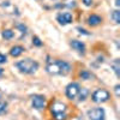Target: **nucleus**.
<instances>
[{"mask_svg": "<svg viewBox=\"0 0 120 120\" xmlns=\"http://www.w3.org/2000/svg\"><path fill=\"white\" fill-rule=\"evenodd\" d=\"M47 72L49 75H63L66 76L71 71V65L63 60H55V61H49L47 64Z\"/></svg>", "mask_w": 120, "mask_h": 120, "instance_id": "obj_1", "label": "nucleus"}, {"mask_svg": "<svg viewBox=\"0 0 120 120\" xmlns=\"http://www.w3.org/2000/svg\"><path fill=\"white\" fill-rule=\"evenodd\" d=\"M16 66L19 70V72H22L24 75H33L37 71L38 63L34 59L26 58V59H23V60H21V61H18L16 64Z\"/></svg>", "mask_w": 120, "mask_h": 120, "instance_id": "obj_2", "label": "nucleus"}, {"mask_svg": "<svg viewBox=\"0 0 120 120\" xmlns=\"http://www.w3.org/2000/svg\"><path fill=\"white\" fill-rule=\"evenodd\" d=\"M51 112H52V114H53V116H54L55 120H65L66 116H67V114H66L67 107H66L65 103L56 101V102L52 103Z\"/></svg>", "mask_w": 120, "mask_h": 120, "instance_id": "obj_3", "label": "nucleus"}, {"mask_svg": "<svg viewBox=\"0 0 120 120\" xmlns=\"http://www.w3.org/2000/svg\"><path fill=\"white\" fill-rule=\"evenodd\" d=\"M109 97H111V94H109L106 89H97L96 91L93 93L91 95V98L95 103H103V102H107Z\"/></svg>", "mask_w": 120, "mask_h": 120, "instance_id": "obj_4", "label": "nucleus"}, {"mask_svg": "<svg viewBox=\"0 0 120 120\" xmlns=\"http://www.w3.org/2000/svg\"><path fill=\"white\" fill-rule=\"evenodd\" d=\"M88 118L90 120H105V118H106L105 109L101 108V107L90 109V111L88 112Z\"/></svg>", "mask_w": 120, "mask_h": 120, "instance_id": "obj_5", "label": "nucleus"}, {"mask_svg": "<svg viewBox=\"0 0 120 120\" xmlns=\"http://www.w3.org/2000/svg\"><path fill=\"white\" fill-rule=\"evenodd\" d=\"M79 90H81V86H79L78 83H70V84L66 86L65 94H66L67 98H70V100H75V98L78 96Z\"/></svg>", "mask_w": 120, "mask_h": 120, "instance_id": "obj_6", "label": "nucleus"}, {"mask_svg": "<svg viewBox=\"0 0 120 120\" xmlns=\"http://www.w3.org/2000/svg\"><path fill=\"white\" fill-rule=\"evenodd\" d=\"M31 105H33V108L37 109V111H41L46 106V97L43 95H38V94L34 95L31 97Z\"/></svg>", "mask_w": 120, "mask_h": 120, "instance_id": "obj_7", "label": "nucleus"}, {"mask_svg": "<svg viewBox=\"0 0 120 120\" xmlns=\"http://www.w3.org/2000/svg\"><path fill=\"white\" fill-rule=\"evenodd\" d=\"M56 19L61 25H66V24H70L72 22V15L70 12H61L58 15Z\"/></svg>", "mask_w": 120, "mask_h": 120, "instance_id": "obj_8", "label": "nucleus"}, {"mask_svg": "<svg viewBox=\"0 0 120 120\" xmlns=\"http://www.w3.org/2000/svg\"><path fill=\"white\" fill-rule=\"evenodd\" d=\"M70 46H71L76 52H78L79 54H84L85 53V45L82 41H78V40H72L70 42Z\"/></svg>", "mask_w": 120, "mask_h": 120, "instance_id": "obj_9", "label": "nucleus"}, {"mask_svg": "<svg viewBox=\"0 0 120 120\" xmlns=\"http://www.w3.org/2000/svg\"><path fill=\"white\" fill-rule=\"evenodd\" d=\"M86 22L90 26H97L102 23V17H100L98 15H90Z\"/></svg>", "mask_w": 120, "mask_h": 120, "instance_id": "obj_10", "label": "nucleus"}, {"mask_svg": "<svg viewBox=\"0 0 120 120\" xmlns=\"http://www.w3.org/2000/svg\"><path fill=\"white\" fill-rule=\"evenodd\" d=\"M24 51H25V49L22 46H13L11 49H10V54H11L13 58H18Z\"/></svg>", "mask_w": 120, "mask_h": 120, "instance_id": "obj_11", "label": "nucleus"}, {"mask_svg": "<svg viewBox=\"0 0 120 120\" xmlns=\"http://www.w3.org/2000/svg\"><path fill=\"white\" fill-rule=\"evenodd\" d=\"M88 94H89L88 89H86V88H82L81 90H79V93H78V95H79V101H84V100L86 98V96H88Z\"/></svg>", "mask_w": 120, "mask_h": 120, "instance_id": "obj_12", "label": "nucleus"}, {"mask_svg": "<svg viewBox=\"0 0 120 120\" xmlns=\"http://www.w3.org/2000/svg\"><path fill=\"white\" fill-rule=\"evenodd\" d=\"M13 36H15L13 31H12V30H10V29H6V30H4V31H3V37L5 40H11Z\"/></svg>", "mask_w": 120, "mask_h": 120, "instance_id": "obj_13", "label": "nucleus"}, {"mask_svg": "<svg viewBox=\"0 0 120 120\" xmlns=\"http://www.w3.org/2000/svg\"><path fill=\"white\" fill-rule=\"evenodd\" d=\"M79 76H81V78H82V79H85V81H88V79H91V78H93V75L90 73L89 71H86V70L82 71Z\"/></svg>", "mask_w": 120, "mask_h": 120, "instance_id": "obj_14", "label": "nucleus"}, {"mask_svg": "<svg viewBox=\"0 0 120 120\" xmlns=\"http://www.w3.org/2000/svg\"><path fill=\"white\" fill-rule=\"evenodd\" d=\"M112 18H113V21H114L116 24L120 23V12L118 11V10L113 11V13H112Z\"/></svg>", "mask_w": 120, "mask_h": 120, "instance_id": "obj_15", "label": "nucleus"}, {"mask_svg": "<svg viewBox=\"0 0 120 120\" xmlns=\"http://www.w3.org/2000/svg\"><path fill=\"white\" fill-rule=\"evenodd\" d=\"M6 111H7V103L0 101V115L4 114V113H6Z\"/></svg>", "mask_w": 120, "mask_h": 120, "instance_id": "obj_16", "label": "nucleus"}, {"mask_svg": "<svg viewBox=\"0 0 120 120\" xmlns=\"http://www.w3.org/2000/svg\"><path fill=\"white\" fill-rule=\"evenodd\" d=\"M33 43H34L35 46H37V47H41V46H42V42L40 41V38H38L37 36H35V37L33 38Z\"/></svg>", "mask_w": 120, "mask_h": 120, "instance_id": "obj_17", "label": "nucleus"}, {"mask_svg": "<svg viewBox=\"0 0 120 120\" xmlns=\"http://www.w3.org/2000/svg\"><path fill=\"white\" fill-rule=\"evenodd\" d=\"M113 67H114V71H115L116 76H119V61H118V60L113 64Z\"/></svg>", "mask_w": 120, "mask_h": 120, "instance_id": "obj_18", "label": "nucleus"}, {"mask_svg": "<svg viewBox=\"0 0 120 120\" xmlns=\"http://www.w3.org/2000/svg\"><path fill=\"white\" fill-rule=\"evenodd\" d=\"M7 61V58L5 54H0V64H5Z\"/></svg>", "mask_w": 120, "mask_h": 120, "instance_id": "obj_19", "label": "nucleus"}, {"mask_svg": "<svg viewBox=\"0 0 120 120\" xmlns=\"http://www.w3.org/2000/svg\"><path fill=\"white\" fill-rule=\"evenodd\" d=\"M83 4H84L85 6H91L93 0H83Z\"/></svg>", "mask_w": 120, "mask_h": 120, "instance_id": "obj_20", "label": "nucleus"}, {"mask_svg": "<svg viewBox=\"0 0 120 120\" xmlns=\"http://www.w3.org/2000/svg\"><path fill=\"white\" fill-rule=\"evenodd\" d=\"M119 88H120V85H115V94H116V96L119 97Z\"/></svg>", "mask_w": 120, "mask_h": 120, "instance_id": "obj_21", "label": "nucleus"}, {"mask_svg": "<svg viewBox=\"0 0 120 120\" xmlns=\"http://www.w3.org/2000/svg\"><path fill=\"white\" fill-rule=\"evenodd\" d=\"M115 5L116 6H120V0H115Z\"/></svg>", "mask_w": 120, "mask_h": 120, "instance_id": "obj_22", "label": "nucleus"}, {"mask_svg": "<svg viewBox=\"0 0 120 120\" xmlns=\"http://www.w3.org/2000/svg\"><path fill=\"white\" fill-rule=\"evenodd\" d=\"M3 73H4V70H3V68H1V67H0V76H1V75H3Z\"/></svg>", "mask_w": 120, "mask_h": 120, "instance_id": "obj_23", "label": "nucleus"}]
</instances>
